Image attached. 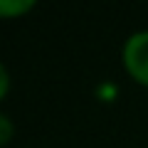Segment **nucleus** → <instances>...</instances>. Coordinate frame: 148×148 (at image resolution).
Returning a JSON list of instances; mask_svg holds the SVG:
<instances>
[{
	"label": "nucleus",
	"instance_id": "7ed1b4c3",
	"mask_svg": "<svg viewBox=\"0 0 148 148\" xmlns=\"http://www.w3.org/2000/svg\"><path fill=\"white\" fill-rule=\"evenodd\" d=\"M12 136H15V123H12V119L8 114L0 111V148L8 146L12 141Z\"/></svg>",
	"mask_w": 148,
	"mask_h": 148
},
{
	"label": "nucleus",
	"instance_id": "20e7f679",
	"mask_svg": "<svg viewBox=\"0 0 148 148\" xmlns=\"http://www.w3.org/2000/svg\"><path fill=\"white\" fill-rule=\"evenodd\" d=\"M10 84H12L10 72H8V67L3 64V59H0V101H3L8 94H10Z\"/></svg>",
	"mask_w": 148,
	"mask_h": 148
},
{
	"label": "nucleus",
	"instance_id": "f03ea898",
	"mask_svg": "<svg viewBox=\"0 0 148 148\" xmlns=\"http://www.w3.org/2000/svg\"><path fill=\"white\" fill-rule=\"evenodd\" d=\"M35 8V0H0V20H17Z\"/></svg>",
	"mask_w": 148,
	"mask_h": 148
},
{
	"label": "nucleus",
	"instance_id": "f257e3e1",
	"mask_svg": "<svg viewBox=\"0 0 148 148\" xmlns=\"http://www.w3.org/2000/svg\"><path fill=\"white\" fill-rule=\"evenodd\" d=\"M121 64L136 84L148 89V30H136L121 47Z\"/></svg>",
	"mask_w": 148,
	"mask_h": 148
}]
</instances>
